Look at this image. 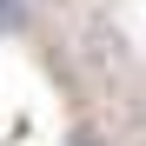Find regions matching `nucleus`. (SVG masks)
Masks as SVG:
<instances>
[{
    "mask_svg": "<svg viewBox=\"0 0 146 146\" xmlns=\"http://www.w3.org/2000/svg\"><path fill=\"white\" fill-rule=\"evenodd\" d=\"M73 60H80V73H86L100 93H119V86L139 73V60H133L126 33H119L106 13H86L80 27H73Z\"/></svg>",
    "mask_w": 146,
    "mask_h": 146,
    "instance_id": "nucleus-1",
    "label": "nucleus"
},
{
    "mask_svg": "<svg viewBox=\"0 0 146 146\" xmlns=\"http://www.w3.org/2000/svg\"><path fill=\"white\" fill-rule=\"evenodd\" d=\"M106 106H113V126L126 146H146V73H133L119 93H106Z\"/></svg>",
    "mask_w": 146,
    "mask_h": 146,
    "instance_id": "nucleus-2",
    "label": "nucleus"
}]
</instances>
